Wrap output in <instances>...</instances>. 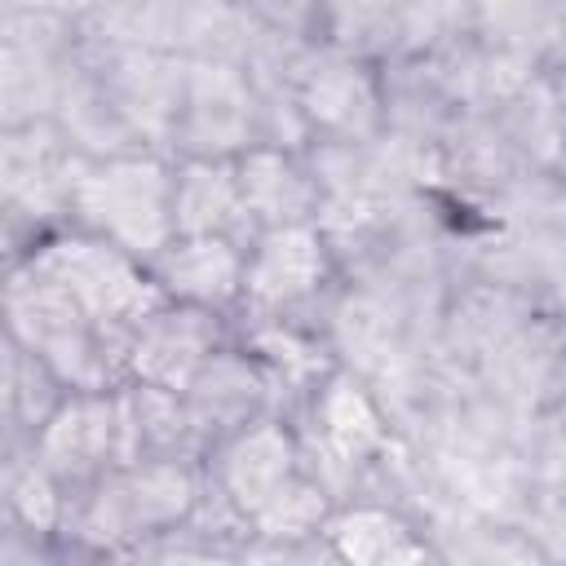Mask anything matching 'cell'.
<instances>
[{
	"mask_svg": "<svg viewBox=\"0 0 566 566\" xmlns=\"http://www.w3.org/2000/svg\"><path fill=\"white\" fill-rule=\"evenodd\" d=\"M9 323L18 349L40 358L53 380L71 385L75 394L106 389L111 363H106V336L102 327L75 305V296L40 274L35 265H22L9 287Z\"/></svg>",
	"mask_w": 566,
	"mask_h": 566,
	"instance_id": "obj_1",
	"label": "cell"
},
{
	"mask_svg": "<svg viewBox=\"0 0 566 566\" xmlns=\"http://www.w3.org/2000/svg\"><path fill=\"white\" fill-rule=\"evenodd\" d=\"M66 208H75L124 252H164L172 226V181L150 159H111L71 177Z\"/></svg>",
	"mask_w": 566,
	"mask_h": 566,
	"instance_id": "obj_2",
	"label": "cell"
},
{
	"mask_svg": "<svg viewBox=\"0 0 566 566\" xmlns=\"http://www.w3.org/2000/svg\"><path fill=\"white\" fill-rule=\"evenodd\" d=\"M27 265L62 283L75 296V305L102 327V336H111L124 323L142 327L159 301V292L133 270L128 252L106 239H57Z\"/></svg>",
	"mask_w": 566,
	"mask_h": 566,
	"instance_id": "obj_3",
	"label": "cell"
},
{
	"mask_svg": "<svg viewBox=\"0 0 566 566\" xmlns=\"http://www.w3.org/2000/svg\"><path fill=\"white\" fill-rule=\"evenodd\" d=\"M199 504L186 469L168 460H137L124 473L97 478V491L84 504V531L93 544H124L155 526L186 517Z\"/></svg>",
	"mask_w": 566,
	"mask_h": 566,
	"instance_id": "obj_4",
	"label": "cell"
},
{
	"mask_svg": "<svg viewBox=\"0 0 566 566\" xmlns=\"http://www.w3.org/2000/svg\"><path fill=\"white\" fill-rule=\"evenodd\" d=\"M212 363V318L203 310H172V314H150L133 332L128 367L146 376V385L159 389H186L195 376Z\"/></svg>",
	"mask_w": 566,
	"mask_h": 566,
	"instance_id": "obj_5",
	"label": "cell"
},
{
	"mask_svg": "<svg viewBox=\"0 0 566 566\" xmlns=\"http://www.w3.org/2000/svg\"><path fill=\"white\" fill-rule=\"evenodd\" d=\"M323 274V243L305 226H283L261 239L243 270V287L265 305H287L314 292Z\"/></svg>",
	"mask_w": 566,
	"mask_h": 566,
	"instance_id": "obj_6",
	"label": "cell"
},
{
	"mask_svg": "<svg viewBox=\"0 0 566 566\" xmlns=\"http://www.w3.org/2000/svg\"><path fill=\"white\" fill-rule=\"evenodd\" d=\"M248 261L230 248V239H181L159 256V279L190 305H221L239 292Z\"/></svg>",
	"mask_w": 566,
	"mask_h": 566,
	"instance_id": "obj_7",
	"label": "cell"
},
{
	"mask_svg": "<svg viewBox=\"0 0 566 566\" xmlns=\"http://www.w3.org/2000/svg\"><path fill=\"white\" fill-rule=\"evenodd\" d=\"M248 212L239 177L226 164H190L186 177L172 181V230L181 239H226V230Z\"/></svg>",
	"mask_w": 566,
	"mask_h": 566,
	"instance_id": "obj_8",
	"label": "cell"
},
{
	"mask_svg": "<svg viewBox=\"0 0 566 566\" xmlns=\"http://www.w3.org/2000/svg\"><path fill=\"white\" fill-rule=\"evenodd\" d=\"M239 190H243V203H248V217L265 221L270 230H283V226H296L305 217V208L314 203V186L274 150H252L243 164H239Z\"/></svg>",
	"mask_w": 566,
	"mask_h": 566,
	"instance_id": "obj_9",
	"label": "cell"
},
{
	"mask_svg": "<svg viewBox=\"0 0 566 566\" xmlns=\"http://www.w3.org/2000/svg\"><path fill=\"white\" fill-rule=\"evenodd\" d=\"M336 553L345 566H438L429 548L389 513L380 509H354L332 531Z\"/></svg>",
	"mask_w": 566,
	"mask_h": 566,
	"instance_id": "obj_10",
	"label": "cell"
},
{
	"mask_svg": "<svg viewBox=\"0 0 566 566\" xmlns=\"http://www.w3.org/2000/svg\"><path fill=\"white\" fill-rule=\"evenodd\" d=\"M301 102H305V111H310L314 119L340 128L345 142H354V133L363 128V119H367L371 106H376L371 84L363 80V71H358L354 62H332V66H323L318 75H310L305 88H301Z\"/></svg>",
	"mask_w": 566,
	"mask_h": 566,
	"instance_id": "obj_11",
	"label": "cell"
},
{
	"mask_svg": "<svg viewBox=\"0 0 566 566\" xmlns=\"http://www.w3.org/2000/svg\"><path fill=\"white\" fill-rule=\"evenodd\" d=\"M318 424H323V442L345 460H363L371 447H380V416L371 411V402L358 394V385L349 380H332L323 389L318 402Z\"/></svg>",
	"mask_w": 566,
	"mask_h": 566,
	"instance_id": "obj_12",
	"label": "cell"
},
{
	"mask_svg": "<svg viewBox=\"0 0 566 566\" xmlns=\"http://www.w3.org/2000/svg\"><path fill=\"white\" fill-rule=\"evenodd\" d=\"M13 509H18V513L27 517V526H35V531L53 526V517H57V495H53V478L44 473L40 460H35L31 469L13 473Z\"/></svg>",
	"mask_w": 566,
	"mask_h": 566,
	"instance_id": "obj_13",
	"label": "cell"
},
{
	"mask_svg": "<svg viewBox=\"0 0 566 566\" xmlns=\"http://www.w3.org/2000/svg\"><path fill=\"white\" fill-rule=\"evenodd\" d=\"M164 566H230V562L208 557V553H177V557H164Z\"/></svg>",
	"mask_w": 566,
	"mask_h": 566,
	"instance_id": "obj_14",
	"label": "cell"
}]
</instances>
